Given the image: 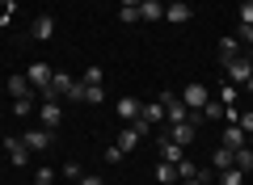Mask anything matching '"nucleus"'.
Masks as SVG:
<instances>
[{
  "label": "nucleus",
  "mask_w": 253,
  "mask_h": 185,
  "mask_svg": "<svg viewBox=\"0 0 253 185\" xmlns=\"http://www.w3.org/2000/svg\"><path fill=\"white\" fill-rule=\"evenodd\" d=\"M177 97L186 101V110H190V122H194V118H199V110L211 101V88H203V84H186V88L177 93Z\"/></svg>",
  "instance_id": "f257e3e1"
},
{
  "label": "nucleus",
  "mask_w": 253,
  "mask_h": 185,
  "mask_svg": "<svg viewBox=\"0 0 253 185\" xmlns=\"http://www.w3.org/2000/svg\"><path fill=\"white\" fill-rule=\"evenodd\" d=\"M55 143V131H46V126H30L26 131V148L30 151H46Z\"/></svg>",
  "instance_id": "f03ea898"
},
{
  "label": "nucleus",
  "mask_w": 253,
  "mask_h": 185,
  "mask_svg": "<svg viewBox=\"0 0 253 185\" xmlns=\"http://www.w3.org/2000/svg\"><path fill=\"white\" fill-rule=\"evenodd\" d=\"M30 88H38V93H42V88H51V80H55V72H51V63H34V68H30Z\"/></svg>",
  "instance_id": "7ed1b4c3"
},
{
  "label": "nucleus",
  "mask_w": 253,
  "mask_h": 185,
  "mask_svg": "<svg viewBox=\"0 0 253 185\" xmlns=\"http://www.w3.org/2000/svg\"><path fill=\"white\" fill-rule=\"evenodd\" d=\"M224 68H228V80H232V84H245V80L253 76V63L249 59H228Z\"/></svg>",
  "instance_id": "20e7f679"
},
{
  "label": "nucleus",
  "mask_w": 253,
  "mask_h": 185,
  "mask_svg": "<svg viewBox=\"0 0 253 185\" xmlns=\"http://www.w3.org/2000/svg\"><path fill=\"white\" fill-rule=\"evenodd\" d=\"M139 110H144V101H135V97H131V93H126V97L118 101V118H123L126 126H131V122H135V118H139Z\"/></svg>",
  "instance_id": "39448f33"
},
{
  "label": "nucleus",
  "mask_w": 253,
  "mask_h": 185,
  "mask_svg": "<svg viewBox=\"0 0 253 185\" xmlns=\"http://www.w3.org/2000/svg\"><path fill=\"white\" fill-rule=\"evenodd\" d=\"M173 131H169V139L173 143H181V148H190L194 143V122H169Z\"/></svg>",
  "instance_id": "423d86ee"
},
{
  "label": "nucleus",
  "mask_w": 253,
  "mask_h": 185,
  "mask_svg": "<svg viewBox=\"0 0 253 185\" xmlns=\"http://www.w3.org/2000/svg\"><path fill=\"white\" fill-rule=\"evenodd\" d=\"M224 110H228V106H224V101L215 97V93H211V101H207V106L199 110V118H207V122H224Z\"/></svg>",
  "instance_id": "0eeeda50"
},
{
  "label": "nucleus",
  "mask_w": 253,
  "mask_h": 185,
  "mask_svg": "<svg viewBox=\"0 0 253 185\" xmlns=\"http://www.w3.org/2000/svg\"><path fill=\"white\" fill-rule=\"evenodd\" d=\"M181 151H186L181 143H173L169 135H161V156H165V164H181Z\"/></svg>",
  "instance_id": "6e6552de"
},
{
  "label": "nucleus",
  "mask_w": 253,
  "mask_h": 185,
  "mask_svg": "<svg viewBox=\"0 0 253 185\" xmlns=\"http://www.w3.org/2000/svg\"><path fill=\"white\" fill-rule=\"evenodd\" d=\"M38 118H42V126H46V131H55V126H59V101H42Z\"/></svg>",
  "instance_id": "1a4fd4ad"
},
{
  "label": "nucleus",
  "mask_w": 253,
  "mask_h": 185,
  "mask_svg": "<svg viewBox=\"0 0 253 185\" xmlns=\"http://www.w3.org/2000/svg\"><path fill=\"white\" fill-rule=\"evenodd\" d=\"M4 151H9V160H13V164H26V156H30L26 139H4Z\"/></svg>",
  "instance_id": "9d476101"
},
{
  "label": "nucleus",
  "mask_w": 253,
  "mask_h": 185,
  "mask_svg": "<svg viewBox=\"0 0 253 185\" xmlns=\"http://www.w3.org/2000/svg\"><path fill=\"white\" fill-rule=\"evenodd\" d=\"M30 34H34V38H38V42H46V38H51V34H55V21H51V17H46V13H42V17H34V26H30Z\"/></svg>",
  "instance_id": "9b49d317"
},
{
  "label": "nucleus",
  "mask_w": 253,
  "mask_h": 185,
  "mask_svg": "<svg viewBox=\"0 0 253 185\" xmlns=\"http://www.w3.org/2000/svg\"><path fill=\"white\" fill-rule=\"evenodd\" d=\"M139 139H144V135H139V131H135V126H123V135H118V148H123V151H126V156H131V151H135V148H139Z\"/></svg>",
  "instance_id": "f8f14e48"
},
{
  "label": "nucleus",
  "mask_w": 253,
  "mask_h": 185,
  "mask_svg": "<svg viewBox=\"0 0 253 185\" xmlns=\"http://www.w3.org/2000/svg\"><path fill=\"white\" fill-rule=\"evenodd\" d=\"M161 17H165L161 0H144V4H139V21H161Z\"/></svg>",
  "instance_id": "ddd939ff"
},
{
  "label": "nucleus",
  "mask_w": 253,
  "mask_h": 185,
  "mask_svg": "<svg viewBox=\"0 0 253 185\" xmlns=\"http://www.w3.org/2000/svg\"><path fill=\"white\" fill-rule=\"evenodd\" d=\"M139 118H144L148 126H156V122H165V106H161V101H148V106L139 110Z\"/></svg>",
  "instance_id": "4468645a"
},
{
  "label": "nucleus",
  "mask_w": 253,
  "mask_h": 185,
  "mask_svg": "<svg viewBox=\"0 0 253 185\" xmlns=\"http://www.w3.org/2000/svg\"><path fill=\"white\" fill-rule=\"evenodd\" d=\"M245 143H249V135H245L241 126H224V148L236 151V148H245Z\"/></svg>",
  "instance_id": "2eb2a0df"
},
{
  "label": "nucleus",
  "mask_w": 253,
  "mask_h": 185,
  "mask_svg": "<svg viewBox=\"0 0 253 185\" xmlns=\"http://www.w3.org/2000/svg\"><path fill=\"white\" fill-rule=\"evenodd\" d=\"M232 164L241 168V173H253V148H249V143H245V148H236V151H232Z\"/></svg>",
  "instance_id": "dca6fc26"
},
{
  "label": "nucleus",
  "mask_w": 253,
  "mask_h": 185,
  "mask_svg": "<svg viewBox=\"0 0 253 185\" xmlns=\"http://www.w3.org/2000/svg\"><path fill=\"white\" fill-rule=\"evenodd\" d=\"M173 181H177V164H165L161 160L156 164V185H173Z\"/></svg>",
  "instance_id": "f3484780"
},
{
  "label": "nucleus",
  "mask_w": 253,
  "mask_h": 185,
  "mask_svg": "<svg viewBox=\"0 0 253 185\" xmlns=\"http://www.w3.org/2000/svg\"><path fill=\"white\" fill-rule=\"evenodd\" d=\"M219 185H245V173L236 164H228V168H219Z\"/></svg>",
  "instance_id": "a211bd4d"
},
{
  "label": "nucleus",
  "mask_w": 253,
  "mask_h": 185,
  "mask_svg": "<svg viewBox=\"0 0 253 185\" xmlns=\"http://www.w3.org/2000/svg\"><path fill=\"white\" fill-rule=\"evenodd\" d=\"M219 55H224V63L241 59V42H236V38H219Z\"/></svg>",
  "instance_id": "6ab92c4d"
},
{
  "label": "nucleus",
  "mask_w": 253,
  "mask_h": 185,
  "mask_svg": "<svg viewBox=\"0 0 253 185\" xmlns=\"http://www.w3.org/2000/svg\"><path fill=\"white\" fill-rule=\"evenodd\" d=\"M9 93L13 97H30V80L26 76H9Z\"/></svg>",
  "instance_id": "aec40b11"
},
{
  "label": "nucleus",
  "mask_w": 253,
  "mask_h": 185,
  "mask_svg": "<svg viewBox=\"0 0 253 185\" xmlns=\"http://www.w3.org/2000/svg\"><path fill=\"white\" fill-rule=\"evenodd\" d=\"M165 17H169V21H190V4H186V0H181V4H169Z\"/></svg>",
  "instance_id": "412c9836"
},
{
  "label": "nucleus",
  "mask_w": 253,
  "mask_h": 185,
  "mask_svg": "<svg viewBox=\"0 0 253 185\" xmlns=\"http://www.w3.org/2000/svg\"><path fill=\"white\" fill-rule=\"evenodd\" d=\"M215 97L224 101V106H232V101H236V84H232V80H224V84L215 88Z\"/></svg>",
  "instance_id": "4be33fe9"
},
{
  "label": "nucleus",
  "mask_w": 253,
  "mask_h": 185,
  "mask_svg": "<svg viewBox=\"0 0 253 185\" xmlns=\"http://www.w3.org/2000/svg\"><path fill=\"white\" fill-rule=\"evenodd\" d=\"M101 80H106V72H101L97 63H93V68H89V72H84V76H81V84H89V88H97Z\"/></svg>",
  "instance_id": "5701e85b"
},
{
  "label": "nucleus",
  "mask_w": 253,
  "mask_h": 185,
  "mask_svg": "<svg viewBox=\"0 0 253 185\" xmlns=\"http://www.w3.org/2000/svg\"><path fill=\"white\" fill-rule=\"evenodd\" d=\"M228 164H232V148H219L215 156H211V168L219 173V168H228Z\"/></svg>",
  "instance_id": "b1692460"
},
{
  "label": "nucleus",
  "mask_w": 253,
  "mask_h": 185,
  "mask_svg": "<svg viewBox=\"0 0 253 185\" xmlns=\"http://www.w3.org/2000/svg\"><path fill=\"white\" fill-rule=\"evenodd\" d=\"M118 21H123V26H135V21H139V9H131V4H123V9H118Z\"/></svg>",
  "instance_id": "393cba45"
},
{
  "label": "nucleus",
  "mask_w": 253,
  "mask_h": 185,
  "mask_svg": "<svg viewBox=\"0 0 253 185\" xmlns=\"http://www.w3.org/2000/svg\"><path fill=\"white\" fill-rule=\"evenodd\" d=\"M30 110H34L30 97H13V114H17V118H30Z\"/></svg>",
  "instance_id": "a878e982"
},
{
  "label": "nucleus",
  "mask_w": 253,
  "mask_h": 185,
  "mask_svg": "<svg viewBox=\"0 0 253 185\" xmlns=\"http://www.w3.org/2000/svg\"><path fill=\"white\" fill-rule=\"evenodd\" d=\"M84 101H89V106H101V101H106V88H84Z\"/></svg>",
  "instance_id": "bb28decb"
},
{
  "label": "nucleus",
  "mask_w": 253,
  "mask_h": 185,
  "mask_svg": "<svg viewBox=\"0 0 253 185\" xmlns=\"http://www.w3.org/2000/svg\"><path fill=\"white\" fill-rule=\"evenodd\" d=\"M63 177H68V181H81V177H84V168L76 164V160H68V164H63Z\"/></svg>",
  "instance_id": "cd10ccee"
},
{
  "label": "nucleus",
  "mask_w": 253,
  "mask_h": 185,
  "mask_svg": "<svg viewBox=\"0 0 253 185\" xmlns=\"http://www.w3.org/2000/svg\"><path fill=\"white\" fill-rule=\"evenodd\" d=\"M194 173H199V164H190V160H181V164H177V181H190Z\"/></svg>",
  "instance_id": "c85d7f7f"
},
{
  "label": "nucleus",
  "mask_w": 253,
  "mask_h": 185,
  "mask_svg": "<svg viewBox=\"0 0 253 185\" xmlns=\"http://www.w3.org/2000/svg\"><path fill=\"white\" fill-rule=\"evenodd\" d=\"M34 185H55V168H38V173H34Z\"/></svg>",
  "instance_id": "c756f323"
},
{
  "label": "nucleus",
  "mask_w": 253,
  "mask_h": 185,
  "mask_svg": "<svg viewBox=\"0 0 253 185\" xmlns=\"http://www.w3.org/2000/svg\"><path fill=\"white\" fill-rule=\"evenodd\" d=\"M106 160H110V164H123V160H126V151H123V148H118V143H114V148L106 151Z\"/></svg>",
  "instance_id": "7c9ffc66"
},
{
  "label": "nucleus",
  "mask_w": 253,
  "mask_h": 185,
  "mask_svg": "<svg viewBox=\"0 0 253 185\" xmlns=\"http://www.w3.org/2000/svg\"><path fill=\"white\" fill-rule=\"evenodd\" d=\"M241 26H253V4L249 0H241Z\"/></svg>",
  "instance_id": "2f4dec72"
},
{
  "label": "nucleus",
  "mask_w": 253,
  "mask_h": 185,
  "mask_svg": "<svg viewBox=\"0 0 253 185\" xmlns=\"http://www.w3.org/2000/svg\"><path fill=\"white\" fill-rule=\"evenodd\" d=\"M76 185H106V181H101V177H93V173H84V177H81Z\"/></svg>",
  "instance_id": "473e14b6"
},
{
  "label": "nucleus",
  "mask_w": 253,
  "mask_h": 185,
  "mask_svg": "<svg viewBox=\"0 0 253 185\" xmlns=\"http://www.w3.org/2000/svg\"><path fill=\"white\" fill-rule=\"evenodd\" d=\"M241 38H245V42L253 46V26H241Z\"/></svg>",
  "instance_id": "72a5a7b5"
},
{
  "label": "nucleus",
  "mask_w": 253,
  "mask_h": 185,
  "mask_svg": "<svg viewBox=\"0 0 253 185\" xmlns=\"http://www.w3.org/2000/svg\"><path fill=\"white\" fill-rule=\"evenodd\" d=\"M123 4H131V9H139V4H144V0H123Z\"/></svg>",
  "instance_id": "f704fd0d"
},
{
  "label": "nucleus",
  "mask_w": 253,
  "mask_h": 185,
  "mask_svg": "<svg viewBox=\"0 0 253 185\" xmlns=\"http://www.w3.org/2000/svg\"><path fill=\"white\" fill-rule=\"evenodd\" d=\"M245 93H253V76H249V80H245Z\"/></svg>",
  "instance_id": "c9c22d12"
},
{
  "label": "nucleus",
  "mask_w": 253,
  "mask_h": 185,
  "mask_svg": "<svg viewBox=\"0 0 253 185\" xmlns=\"http://www.w3.org/2000/svg\"><path fill=\"white\" fill-rule=\"evenodd\" d=\"M181 185H203V181H199V177H190V181H181Z\"/></svg>",
  "instance_id": "e433bc0d"
},
{
  "label": "nucleus",
  "mask_w": 253,
  "mask_h": 185,
  "mask_svg": "<svg viewBox=\"0 0 253 185\" xmlns=\"http://www.w3.org/2000/svg\"><path fill=\"white\" fill-rule=\"evenodd\" d=\"M161 4H165V9H169V4H181V0H161Z\"/></svg>",
  "instance_id": "4c0bfd02"
},
{
  "label": "nucleus",
  "mask_w": 253,
  "mask_h": 185,
  "mask_svg": "<svg viewBox=\"0 0 253 185\" xmlns=\"http://www.w3.org/2000/svg\"><path fill=\"white\" fill-rule=\"evenodd\" d=\"M249 148H253V135H249Z\"/></svg>",
  "instance_id": "58836bf2"
},
{
  "label": "nucleus",
  "mask_w": 253,
  "mask_h": 185,
  "mask_svg": "<svg viewBox=\"0 0 253 185\" xmlns=\"http://www.w3.org/2000/svg\"><path fill=\"white\" fill-rule=\"evenodd\" d=\"M249 63H253V55H249Z\"/></svg>",
  "instance_id": "ea45409f"
},
{
  "label": "nucleus",
  "mask_w": 253,
  "mask_h": 185,
  "mask_svg": "<svg viewBox=\"0 0 253 185\" xmlns=\"http://www.w3.org/2000/svg\"><path fill=\"white\" fill-rule=\"evenodd\" d=\"M249 4H253V0H249Z\"/></svg>",
  "instance_id": "a19ab883"
},
{
  "label": "nucleus",
  "mask_w": 253,
  "mask_h": 185,
  "mask_svg": "<svg viewBox=\"0 0 253 185\" xmlns=\"http://www.w3.org/2000/svg\"><path fill=\"white\" fill-rule=\"evenodd\" d=\"M249 110H253V106H249Z\"/></svg>",
  "instance_id": "79ce46f5"
}]
</instances>
